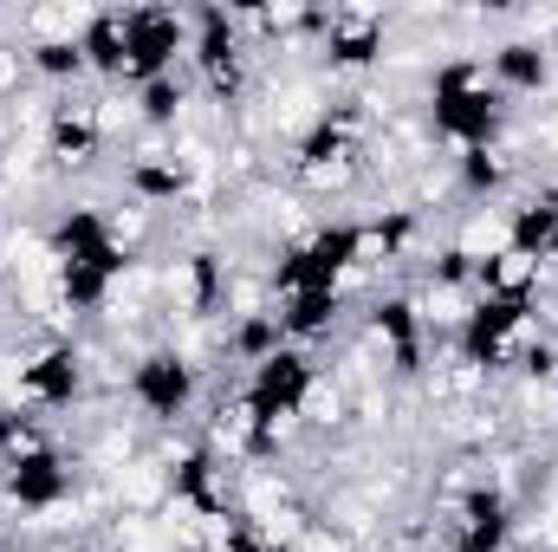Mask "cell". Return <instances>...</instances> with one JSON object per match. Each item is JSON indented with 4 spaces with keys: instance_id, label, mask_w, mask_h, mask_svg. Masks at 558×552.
Instances as JSON below:
<instances>
[{
    "instance_id": "obj_1",
    "label": "cell",
    "mask_w": 558,
    "mask_h": 552,
    "mask_svg": "<svg viewBox=\"0 0 558 552\" xmlns=\"http://www.w3.org/2000/svg\"><path fill=\"white\" fill-rule=\"evenodd\" d=\"M428 131L441 143H454V149H500L507 98L494 92L481 59L454 52V59L435 65V79H428Z\"/></svg>"
},
{
    "instance_id": "obj_2",
    "label": "cell",
    "mask_w": 558,
    "mask_h": 552,
    "mask_svg": "<svg viewBox=\"0 0 558 552\" xmlns=\"http://www.w3.org/2000/svg\"><path fill=\"white\" fill-rule=\"evenodd\" d=\"M189 65L215 105L247 92V13L241 7H189Z\"/></svg>"
},
{
    "instance_id": "obj_3",
    "label": "cell",
    "mask_w": 558,
    "mask_h": 552,
    "mask_svg": "<svg viewBox=\"0 0 558 552\" xmlns=\"http://www.w3.org/2000/svg\"><path fill=\"white\" fill-rule=\"evenodd\" d=\"M312 391H318V358L305 345H279L274 358L254 364L247 384H241V422L260 429V435H279V422H292L305 410Z\"/></svg>"
},
{
    "instance_id": "obj_4",
    "label": "cell",
    "mask_w": 558,
    "mask_h": 552,
    "mask_svg": "<svg viewBox=\"0 0 558 552\" xmlns=\"http://www.w3.org/2000/svg\"><path fill=\"white\" fill-rule=\"evenodd\" d=\"M189 59V13L182 7H124V85L175 79Z\"/></svg>"
},
{
    "instance_id": "obj_5",
    "label": "cell",
    "mask_w": 558,
    "mask_h": 552,
    "mask_svg": "<svg viewBox=\"0 0 558 552\" xmlns=\"http://www.w3.org/2000/svg\"><path fill=\"white\" fill-rule=\"evenodd\" d=\"M526 319H533V292H474V305L454 319V351H461V364L500 371L507 351H513V338L526 332Z\"/></svg>"
},
{
    "instance_id": "obj_6",
    "label": "cell",
    "mask_w": 558,
    "mask_h": 552,
    "mask_svg": "<svg viewBox=\"0 0 558 552\" xmlns=\"http://www.w3.org/2000/svg\"><path fill=\"white\" fill-rule=\"evenodd\" d=\"M124 391H131V404L149 422L175 429V422H189L195 397H202V364L189 351H175V345H156V351H143L137 364H131V384Z\"/></svg>"
},
{
    "instance_id": "obj_7",
    "label": "cell",
    "mask_w": 558,
    "mask_h": 552,
    "mask_svg": "<svg viewBox=\"0 0 558 552\" xmlns=\"http://www.w3.org/2000/svg\"><path fill=\"white\" fill-rule=\"evenodd\" d=\"M78 488V468L59 442H39V448H20L0 461V494L20 507V514H59Z\"/></svg>"
},
{
    "instance_id": "obj_8",
    "label": "cell",
    "mask_w": 558,
    "mask_h": 552,
    "mask_svg": "<svg viewBox=\"0 0 558 552\" xmlns=\"http://www.w3.org/2000/svg\"><path fill=\"white\" fill-rule=\"evenodd\" d=\"M46 241H52V261H92V267H105L111 279L131 274V241H124L118 221H111L105 208H92V202L59 208L52 228H46Z\"/></svg>"
},
{
    "instance_id": "obj_9",
    "label": "cell",
    "mask_w": 558,
    "mask_h": 552,
    "mask_svg": "<svg viewBox=\"0 0 558 552\" xmlns=\"http://www.w3.org/2000/svg\"><path fill=\"white\" fill-rule=\"evenodd\" d=\"M513 494L500 481H474L454 507V533H448V552H507L513 547Z\"/></svg>"
},
{
    "instance_id": "obj_10",
    "label": "cell",
    "mask_w": 558,
    "mask_h": 552,
    "mask_svg": "<svg viewBox=\"0 0 558 552\" xmlns=\"http://www.w3.org/2000/svg\"><path fill=\"white\" fill-rule=\"evenodd\" d=\"M20 397L26 410H78L85 404V351L78 345H39L20 364Z\"/></svg>"
},
{
    "instance_id": "obj_11",
    "label": "cell",
    "mask_w": 558,
    "mask_h": 552,
    "mask_svg": "<svg viewBox=\"0 0 558 552\" xmlns=\"http://www.w3.org/2000/svg\"><path fill=\"white\" fill-rule=\"evenodd\" d=\"M384 39H390V26L377 13H331V26L318 39V65L325 72H371L384 59Z\"/></svg>"
},
{
    "instance_id": "obj_12",
    "label": "cell",
    "mask_w": 558,
    "mask_h": 552,
    "mask_svg": "<svg viewBox=\"0 0 558 552\" xmlns=\"http://www.w3.org/2000/svg\"><path fill=\"white\" fill-rule=\"evenodd\" d=\"M481 65H487V79H494L500 98H539V92L558 79V59L539 46V39H500Z\"/></svg>"
},
{
    "instance_id": "obj_13",
    "label": "cell",
    "mask_w": 558,
    "mask_h": 552,
    "mask_svg": "<svg viewBox=\"0 0 558 552\" xmlns=\"http://www.w3.org/2000/svg\"><path fill=\"white\" fill-rule=\"evenodd\" d=\"M371 332L390 345V371L397 377H416L422 371V305H416V292H377L371 299Z\"/></svg>"
},
{
    "instance_id": "obj_14",
    "label": "cell",
    "mask_w": 558,
    "mask_h": 552,
    "mask_svg": "<svg viewBox=\"0 0 558 552\" xmlns=\"http://www.w3.org/2000/svg\"><path fill=\"white\" fill-rule=\"evenodd\" d=\"M500 248H507L513 261H526V267L553 261V254H558V189H539V195H526V202H513V208H507Z\"/></svg>"
},
{
    "instance_id": "obj_15",
    "label": "cell",
    "mask_w": 558,
    "mask_h": 552,
    "mask_svg": "<svg viewBox=\"0 0 558 552\" xmlns=\"http://www.w3.org/2000/svg\"><path fill=\"white\" fill-rule=\"evenodd\" d=\"M46 156L65 163V169H92L105 156V118L92 105H72V98L52 105V118H46Z\"/></svg>"
},
{
    "instance_id": "obj_16",
    "label": "cell",
    "mask_w": 558,
    "mask_h": 552,
    "mask_svg": "<svg viewBox=\"0 0 558 552\" xmlns=\"http://www.w3.org/2000/svg\"><path fill=\"white\" fill-rule=\"evenodd\" d=\"M357 105H364V98H344V105H331V111H325V118H318L305 137L292 143V163H299L305 176H325V169H338V163L357 149V118H364Z\"/></svg>"
},
{
    "instance_id": "obj_17",
    "label": "cell",
    "mask_w": 558,
    "mask_h": 552,
    "mask_svg": "<svg viewBox=\"0 0 558 552\" xmlns=\"http://www.w3.org/2000/svg\"><path fill=\"white\" fill-rule=\"evenodd\" d=\"M169 494H175L182 507L208 514V520H221V514H228V494H221V455H215V442H195V448H182V455L169 461Z\"/></svg>"
},
{
    "instance_id": "obj_18",
    "label": "cell",
    "mask_w": 558,
    "mask_h": 552,
    "mask_svg": "<svg viewBox=\"0 0 558 552\" xmlns=\"http://www.w3.org/2000/svg\"><path fill=\"white\" fill-rule=\"evenodd\" d=\"M274 312H279L286 345H318V338H331V332H338V319H344V286L292 292V299H279Z\"/></svg>"
},
{
    "instance_id": "obj_19",
    "label": "cell",
    "mask_w": 558,
    "mask_h": 552,
    "mask_svg": "<svg viewBox=\"0 0 558 552\" xmlns=\"http://www.w3.org/2000/svg\"><path fill=\"white\" fill-rule=\"evenodd\" d=\"M78 46H85V65H92V79H105V85H124V13H118V7H98V13H85V20H78Z\"/></svg>"
},
{
    "instance_id": "obj_20",
    "label": "cell",
    "mask_w": 558,
    "mask_h": 552,
    "mask_svg": "<svg viewBox=\"0 0 558 552\" xmlns=\"http://www.w3.org/2000/svg\"><path fill=\"white\" fill-rule=\"evenodd\" d=\"M124 189L137 195L143 208H175V202L189 195V169H182L175 156H137V163L124 169Z\"/></svg>"
},
{
    "instance_id": "obj_21",
    "label": "cell",
    "mask_w": 558,
    "mask_h": 552,
    "mask_svg": "<svg viewBox=\"0 0 558 552\" xmlns=\"http://www.w3.org/2000/svg\"><path fill=\"white\" fill-rule=\"evenodd\" d=\"M26 72H33V79H46V85H78V79H92L78 33H59V39H33V46H26Z\"/></svg>"
},
{
    "instance_id": "obj_22",
    "label": "cell",
    "mask_w": 558,
    "mask_h": 552,
    "mask_svg": "<svg viewBox=\"0 0 558 552\" xmlns=\"http://www.w3.org/2000/svg\"><path fill=\"white\" fill-rule=\"evenodd\" d=\"M52 286H59V305L65 312H105L111 292H118V279L105 274V267H92V261H59Z\"/></svg>"
},
{
    "instance_id": "obj_23",
    "label": "cell",
    "mask_w": 558,
    "mask_h": 552,
    "mask_svg": "<svg viewBox=\"0 0 558 552\" xmlns=\"http://www.w3.org/2000/svg\"><path fill=\"white\" fill-rule=\"evenodd\" d=\"M182 279H189V312H195V319L221 312V299H228V261H221L215 248L182 254Z\"/></svg>"
},
{
    "instance_id": "obj_24",
    "label": "cell",
    "mask_w": 558,
    "mask_h": 552,
    "mask_svg": "<svg viewBox=\"0 0 558 552\" xmlns=\"http://www.w3.org/2000/svg\"><path fill=\"white\" fill-rule=\"evenodd\" d=\"M454 182H461V195L494 202V195H507L513 169H507V156H500V149H454Z\"/></svg>"
},
{
    "instance_id": "obj_25",
    "label": "cell",
    "mask_w": 558,
    "mask_h": 552,
    "mask_svg": "<svg viewBox=\"0 0 558 552\" xmlns=\"http://www.w3.org/2000/svg\"><path fill=\"white\" fill-rule=\"evenodd\" d=\"M279 345H286V332H279V312H241V325L228 332V351H234V364H267Z\"/></svg>"
},
{
    "instance_id": "obj_26",
    "label": "cell",
    "mask_w": 558,
    "mask_h": 552,
    "mask_svg": "<svg viewBox=\"0 0 558 552\" xmlns=\"http://www.w3.org/2000/svg\"><path fill=\"white\" fill-rule=\"evenodd\" d=\"M189 111V85L182 79H156V85H137V124L143 131H175Z\"/></svg>"
},
{
    "instance_id": "obj_27",
    "label": "cell",
    "mask_w": 558,
    "mask_h": 552,
    "mask_svg": "<svg viewBox=\"0 0 558 552\" xmlns=\"http://www.w3.org/2000/svg\"><path fill=\"white\" fill-rule=\"evenodd\" d=\"M39 442H52V435L39 429V416L26 410V404H0V461L20 455V448H39Z\"/></svg>"
},
{
    "instance_id": "obj_28",
    "label": "cell",
    "mask_w": 558,
    "mask_h": 552,
    "mask_svg": "<svg viewBox=\"0 0 558 552\" xmlns=\"http://www.w3.org/2000/svg\"><path fill=\"white\" fill-rule=\"evenodd\" d=\"M513 371H520L526 384H558V345H553V338H533V345H520Z\"/></svg>"
},
{
    "instance_id": "obj_29",
    "label": "cell",
    "mask_w": 558,
    "mask_h": 552,
    "mask_svg": "<svg viewBox=\"0 0 558 552\" xmlns=\"http://www.w3.org/2000/svg\"><path fill=\"white\" fill-rule=\"evenodd\" d=\"M428 286H474V254L468 248H441L428 261Z\"/></svg>"
},
{
    "instance_id": "obj_30",
    "label": "cell",
    "mask_w": 558,
    "mask_h": 552,
    "mask_svg": "<svg viewBox=\"0 0 558 552\" xmlns=\"http://www.w3.org/2000/svg\"><path fill=\"white\" fill-rule=\"evenodd\" d=\"M221 552H267V540H260V533H247V527H234V533L221 540Z\"/></svg>"
},
{
    "instance_id": "obj_31",
    "label": "cell",
    "mask_w": 558,
    "mask_h": 552,
    "mask_svg": "<svg viewBox=\"0 0 558 552\" xmlns=\"http://www.w3.org/2000/svg\"><path fill=\"white\" fill-rule=\"evenodd\" d=\"M267 552H312L305 540H267Z\"/></svg>"
},
{
    "instance_id": "obj_32",
    "label": "cell",
    "mask_w": 558,
    "mask_h": 552,
    "mask_svg": "<svg viewBox=\"0 0 558 552\" xmlns=\"http://www.w3.org/2000/svg\"><path fill=\"white\" fill-rule=\"evenodd\" d=\"M0 552H13V547H0Z\"/></svg>"
}]
</instances>
